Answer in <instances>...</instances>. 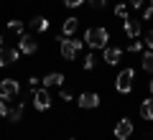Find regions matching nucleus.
<instances>
[{"label":"nucleus","mask_w":153,"mask_h":140,"mask_svg":"<svg viewBox=\"0 0 153 140\" xmlns=\"http://www.w3.org/2000/svg\"><path fill=\"white\" fill-rule=\"evenodd\" d=\"M107 38H110L107 28H100V26L87 28V33H84V43H87L89 49H105L107 46Z\"/></svg>","instance_id":"obj_1"},{"label":"nucleus","mask_w":153,"mask_h":140,"mask_svg":"<svg viewBox=\"0 0 153 140\" xmlns=\"http://www.w3.org/2000/svg\"><path fill=\"white\" fill-rule=\"evenodd\" d=\"M133 69H123L120 74H117V79H115V89L120 92V94H128V92L133 89Z\"/></svg>","instance_id":"obj_2"},{"label":"nucleus","mask_w":153,"mask_h":140,"mask_svg":"<svg viewBox=\"0 0 153 140\" xmlns=\"http://www.w3.org/2000/svg\"><path fill=\"white\" fill-rule=\"evenodd\" d=\"M18 94H21V84H18L16 79H3V81H0V97L16 99Z\"/></svg>","instance_id":"obj_3"},{"label":"nucleus","mask_w":153,"mask_h":140,"mask_svg":"<svg viewBox=\"0 0 153 140\" xmlns=\"http://www.w3.org/2000/svg\"><path fill=\"white\" fill-rule=\"evenodd\" d=\"M79 49H82V41L61 38V46H59V51H61V56H64V59H74V56L79 54Z\"/></svg>","instance_id":"obj_4"},{"label":"nucleus","mask_w":153,"mask_h":140,"mask_svg":"<svg viewBox=\"0 0 153 140\" xmlns=\"http://www.w3.org/2000/svg\"><path fill=\"white\" fill-rule=\"evenodd\" d=\"M33 107H36L38 112H46V110L51 107V94L46 89H36L33 92Z\"/></svg>","instance_id":"obj_5"},{"label":"nucleus","mask_w":153,"mask_h":140,"mask_svg":"<svg viewBox=\"0 0 153 140\" xmlns=\"http://www.w3.org/2000/svg\"><path fill=\"white\" fill-rule=\"evenodd\" d=\"M76 104H79L82 110H92V107L100 104V94H97V92H84V94H79Z\"/></svg>","instance_id":"obj_6"},{"label":"nucleus","mask_w":153,"mask_h":140,"mask_svg":"<svg viewBox=\"0 0 153 140\" xmlns=\"http://www.w3.org/2000/svg\"><path fill=\"white\" fill-rule=\"evenodd\" d=\"M130 135H133V122L128 117H123L120 122L115 125V138H117V140H128Z\"/></svg>","instance_id":"obj_7"},{"label":"nucleus","mask_w":153,"mask_h":140,"mask_svg":"<svg viewBox=\"0 0 153 140\" xmlns=\"http://www.w3.org/2000/svg\"><path fill=\"white\" fill-rule=\"evenodd\" d=\"M21 59V49H0V66H10Z\"/></svg>","instance_id":"obj_8"},{"label":"nucleus","mask_w":153,"mask_h":140,"mask_svg":"<svg viewBox=\"0 0 153 140\" xmlns=\"http://www.w3.org/2000/svg\"><path fill=\"white\" fill-rule=\"evenodd\" d=\"M18 49H21V54H36L38 43H36V38H33V36H26V33H23V36H21V46H18Z\"/></svg>","instance_id":"obj_9"},{"label":"nucleus","mask_w":153,"mask_h":140,"mask_svg":"<svg viewBox=\"0 0 153 140\" xmlns=\"http://www.w3.org/2000/svg\"><path fill=\"white\" fill-rule=\"evenodd\" d=\"M41 84L44 87H61L64 84V74H61V71H51V74H46L44 79H41Z\"/></svg>","instance_id":"obj_10"},{"label":"nucleus","mask_w":153,"mask_h":140,"mask_svg":"<svg viewBox=\"0 0 153 140\" xmlns=\"http://www.w3.org/2000/svg\"><path fill=\"white\" fill-rule=\"evenodd\" d=\"M123 56V49H115V46H105V61H107L110 66H115L117 61H120Z\"/></svg>","instance_id":"obj_11"},{"label":"nucleus","mask_w":153,"mask_h":140,"mask_svg":"<svg viewBox=\"0 0 153 140\" xmlns=\"http://www.w3.org/2000/svg\"><path fill=\"white\" fill-rule=\"evenodd\" d=\"M140 117L143 120H153V97H148V99L140 102Z\"/></svg>","instance_id":"obj_12"},{"label":"nucleus","mask_w":153,"mask_h":140,"mask_svg":"<svg viewBox=\"0 0 153 140\" xmlns=\"http://www.w3.org/2000/svg\"><path fill=\"white\" fill-rule=\"evenodd\" d=\"M46 28H49V21H46L44 16H36V18L31 21V31H36V33H44Z\"/></svg>","instance_id":"obj_13"},{"label":"nucleus","mask_w":153,"mask_h":140,"mask_svg":"<svg viewBox=\"0 0 153 140\" xmlns=\"http://www.w3.org/2000/svg\"><path fill=\"white\" fill-rule=\"evenodd\" d=\"M76 28H79V21H76V18H66L64 26H61V31H64V36H74Z\"/></svg>","instance_id":"obj_14"},{"label":"nucleus","mask_w":153,"mask_h":140,"mask_svg":"<svg viewBox=\"0 0 153 140\" xmlns=\"http://www.w3.org/2000/svg\"><path fill=\"white\" fill-rule=\"evenodd\" d=\"M125 33H128V38H138V33H140V23H138V21H125Z\"/></svg>","instance_id":"obj_15"},{"label":"nucleus","mask_w":153,"mask_h":140,"mask_svg":"<svg viewBox=\"0 0 153 140\" xmlns=\"http://www.w3.org/2000/svg\"><path fill=\"white\" fill-rule=\"evenodd\" d=\"M23 110H26V104H23V102H18L16 107H13L10 112H8V120H10V122H18V120L23 117Z\"/></svg>","instance_id":"obj_16"},{"label":"nucleus","mask_w":153,"mask_h":140,"mask_svg":"<svg viewBox=\"0 0 153 140\" xmlns=\"http://www.w3.org/2000/svg\"><path fill=\"white\" fill-rule=\"evenodd\" d=\"M143 69L153 74V51H146V54H143Z\"/></svg>","instance_id":"obj_17"},{"label":"nucleus","mask_w":153,"mask_h":140,"mask_svg":"<svg viewBox=\"0 0 153 140\" xmlns=\"http://www.w3.org/2000/svg\"><path fill=\"white\" fill-rule=\"evenodd\" d=\"M8 28L16 31V33H23V23H21V21H8Z\"/></svg>","instance_id":"obj_18"},{"label":"nucleus","mask_w":153,"mask_h":140,"mask_svg":"<svg viewBox=\"0 0 153 140\" xmlns=\"http://www.w3.org/2000/svg\"><path fill=\"white\" fill-rule=\"evenodd\" d=\"M140 49H143V41H138V38H133L130 46H128V51H133V54H135V51H140Z\"/></svg>","instance_id":"obj_19"},{"label":"nucleus","mask_w":153,"mask_h":140,"mask_svg":"<svg viewBox=\"0 0 153 140\" xmlns=\"http://www.w3.org/2000/svg\"><path fill=\"white\" fill-rule=\"evenodd\" d=\"M84 69H94V54H87V56H84Z\"/></svg>","instance_id":"obj_20"},{"label":"nucleus","mask_w":153,"mask_h":140,"mask_svg":"<svg viewBox=\"0 0 153 140\" xmlns=\"http://www.w3.org/2000/svg\"><path fill=\"white\" fill-rule=\"evenodd\" d=\"M115 16H120L123 21H128V8L125 5H117V8H115Z\"/></svg>","instance_id":"obj_21"},{"label":"nucleus","mask_w":153,"mask_h":140,"mask_svg":"<svg viewBox=\"0 0 153 140\" xmlns=\"http://www.w3.org/2000/svg\"><path fill=\"white\" fill-rule=\"evenodd\" d=\"M8 104H5V97H0V117H8Z\"/></svg>","instance_id":"obj_22"},{"label":"nucleus","mask_w":153,"mask_h":140,"mask_svg":"<svg viewBox=\"0 0 153 140\" xmlns=\"http://www.w3.org/2000/svg\"><path fill=\"white\" fill-rule=\"evenodd\" d=\"M82 3H84V0H64V5H66V8H79Z\"/></svg>","instance_id":"obj_23"},{"label":"nucleus","mask_w":153,"mask_h":140,"mask_svg":"<svg viewBox=\"0 0 153 140\" xmlns=\"http://www.w3.org/2000/svg\"><path fill=\"white\" fill-rule=\"evenodd\" d=\"M89 5H92V8H105V5H107V0H89Z\"/></svg>","instance_id":"obj_24"},{"label":"nucleus","mask_w":153,"mask_h":140,"mask_svg":"<svg viewBox=\"0 0 153 140\" xmlns=\"http://www.w3.org/2000/svg\"><path fill=\"white\" fill-rule=\"evenodd\" d=\"M28 84H31V89L36 92V89H38V84H41V79H36V76H31V79H28Z\"/></svg>","instance_id":"obj_25"},{"label":"nucleus","mask_w":153,"mask_h":140,"mask_svg":"<svg viewBox=\"0 0 153 140\" xmlns=\"http://www.w3.org/2000/svg\"><path fill=\"white\" fill-rule=\"evenodd\" d=\"M59 97L64 99V102H69V99H71V92H66V89H61V92H59Z\"/></svg>","instance_id":"obj_26"},{"label":"nucleus","mask_w":153,"mask_h":140,"mask_svg":"<svg viewBox=\"0 0 153 140\" xmlns=\"http://www.w3.org/2000/svg\"><path fill=\"white\" fill-rule=\"evenodd\" d=\"M151 16H153V5H148L146 10H143V18H146V21H148V18H151Z\"/></svg>","instance_id":"obj_27"},{"label":"nucleus","mask_w":153,"mask_h":140,"mask_svg":"<svg viewBox=\"0 0 153 140\" xmlns=\"http://www.w3.org/2000/svg\"><path fill=\"white\" fill-rule=\"evenodd\" d=\"M146 43H148V46L153 49V31H148V36H146Z\"/></svg>","instance_id":"obj_28"},{"label":"nucleus","mask_w":153,"mask_h":140,"mask_svg":"<svg viewBox=\"0 0 153 140\" xmlns=\"http://www.w3.org/2000/svg\"><path fill=\"white\" fill-rule=\"evenodd\" d=\"M143 3H146V0H130V5H133V8H143Z\"/></svg>","instance_id":"obj_29"},{"label":"nucleus","mask_w":153,"mask_h":140,"mask_svg":"<svg viewBox=\"0 0 153 140\" xmlns=\"http://www.w3.org/2000/svg\"><path fill=\"white\" fill-rule=\"evenodd\" d=\"M148 89H151V97H153V79H151V84H148Z\"/></svg>","instance_id":"obj_30"},{"label":"nucleus","mask_w":153,"mask_h":140,"mask_svg":"<svg viewBox=\"0 0 153 140\" xmlns=\"http://www.w3.org/2000/svg\"><path fill=\"white\" fill-rule=\"evenodd\" d=\"M0 49H3V36H0Z\"/></svg>","instance_id":"obj_31"},{"label":"nucleus","mask_w":153,"mask_h":140,"mask_svg":"<svg viewBox=\"0 0 153 140\" xmlns=\"http://www.w3.org/2000/svg\"><path fill=\"white\" fill-rule=\"evenodd\" d=\"M151 5H153V0H151Z\"/></svg>","instance_id":"obj_32"},{"label":"nucleus","mask_w":153,"mask_h":140,"mask_svg":"<svg viewBox=\"0 0 153 140\" xmlns=\"http://www.w3.org/2000/svg\"><path fill=\"white\" fill-rule=\"evenodd\" d=\"M71 140H74V138H71Z\"/></svg>","instance_id":"obj_33"}]
</instances>
